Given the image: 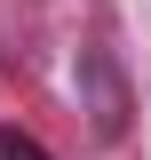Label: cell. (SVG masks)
<instances>
[{"label": "cell", "instance_id": "6da1fadb", "mask_svg": "<svg viewBox=\"0 0 151 160\" xmlns=\"http://www.w3.org/2000/svg\"><path fill=\"white\" fill-rule=\"evenodd\" d=\"M0 160H56L48 144L32 136V128H16V120H0Z\"/></svg>", "mask_w": 151, "mask_h": 160}]
</instances>
